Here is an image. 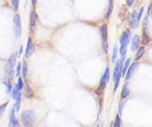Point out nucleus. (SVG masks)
<instances>
[{
	"label": "nucleus",
	"instance_id": "obj_1",
	"mask_svg": "<svg viewBox=\"0 0 152 127\" xmlns=\"http://www.w3.org/2000/svg\"><path fill=\"white\" fill-rule=\"evenodd\" d=\"M20 121L24 125V127H34L37 123V116L36 113L31 109H25L20 114Z\"/></svg>",
	"mask_w": 152,
	"mask_h": 127
},
{
	"label": "nucleus",
	"instance_id": "obj_2",
	"mask_svg": "<svg viewBox=\"0 0 152 127\" xmlns=\"http://www.w3.org/2000/svg\"><path fill=\"white\" fill-rule=\"evenodd\" d=\"M125 61H126V57H120L119 61L115 62V68H114V74H113V82H114L113 90L114 91H116V89L119 87L120 78L122 77V66H124Z\"/></svg>",
	"mask_w": 152,
	"mask_h": 127
},
{
	"label": "nucleus",
	"instance_id": "obj_3",
	"mask_svg": "<svg viewBox=\"0 0 152 127\" xmlns=\"http://www.w3.org/2000/svg\"><path fill=\"white\" fill-rule=\"evenodd\" d=\"M131 40V30H125L120 37V47H119V52H120V57H125L126 56V51H127V46L128 43Z\"/></svg>",
	"mask_w": 152,
	"mask_h": 127
},
{
	"label": "nucleus",
	"instance_id": "obj_4",
	"mask_svg": "<svg viewBox=\"0 0 152 127\" xmlns=\"http://www.w3.org/2000/svg\"><path fill=\"white\" fill-rule=\"evenodd\" d=\"M15 59H17V53H12L7 61L6 64V72L8 75V78L12 80L13 78V74H14V65H15Z\"/></svg>",
	"mask_w": 152,
	"mask_h": 127
},
{
	"label": "nucleus",
	"instance_id": "obj_5",
	"mask_svg": "<svg viewBox=\"0 0 152 127\" xmlns=\"http://www.w3.org/2000/svg\"><path fill=\"white\" fill-rule=\"evenodd\" d=\"M100 34H101V39H102V49L107 53L108 52V44H107V34H108V31H107V24L101 25V27H100Z\"/></svg>",
	"mask_w": 152,
	"mask_h": 127
},
{
	"label": "nucleus",
	"instance_id": "obj_6",
	"mask_svg": "<svg viewBox=\"0 0 152 127\" xmlns=\"http://www.w3.org/2000/svg\"><path fill=\"white\" fill-rule=\"evenodd\" d=\"M13 24H14V34H15V37H19L21 34V20H20V15L18 13L14 14Z\"/></svg>",
	"mask_w": 152,
	"mask_h": 127
},
{
	"label": "nucleus",
	"instance_id": "obj_7",
	"mask_svg": "<svg viewBox=\"0 0 152 127\" xmlns=\"http://www.w3.org/2000/svg\"><path fill=\"white\" fill-rule=\"evenodd\" d=\"M109 77H110V70H109V68H106V70H104L102 77H101V80H100V89H101V90H103V89L106 88L107 83L109 82Z\"/></svg>",
	"mask_w": 152,
	"mask_h": 127
},
{
	"label": "nucleus",
	"instance_id": "obj_8",
	"mask_svg": "<svg viewBox=\"0 0 152 127\" xmlns=\"http://www.w3.org/2000/svg\"><path fill=\"white\" fill-rule=\"evenodd\" d=\"M36 24H37V12L34 9H32L30 13V32L31 33H34Z\"/></svg>",
	"mask_w": 152,
	"mask_h": 127
},
{
	"label": "nucleus",
	"instance_id": "obj_9",
	"mask_svg": "<svg viewBox=\"0 0 152 127\" xmlns=\"http://www.w3.org/2000/svg\"><path fill=\"white\" fill-rule=\"evenodd\" d=\"M34 50H36V46H34V43H33V40H32V38L30 37L28 39H27V45H26V52H25V56L28 58V57H31L32 55H33V52H34Z\"/></svg>",
	"mask_w": 152,
	"mask_h": 127
},
{
	"label": "nucleus",
	"instance_id": "obj_10",
	"mask_svg": "<svg viewBox=\"0 0 152 127\" xmlns=\"http://www.w3.org/2000/svg\"><path fill=\"white\" fill-rule=\"evenodd\" d=\"M137 14H138V12L137 11H133L129 15H128V24H129V27L131 28H135L137 26H138V20H137Z\"/></svg>",
	"mask_w": 152,
	"mask_h": 127
},
{
	"label": "nucleus",
	"instance_id": "obj_11",
	"mask_svg": "<svg viewBox=\"0 0 152 127\" xmlns=\"http://www.w3.org/2000/svg\"><path fill=\"white\" fill-rule=\"evenodd\" d=\"M140 43H141L140 37H139L138 34L133 36V38H132V44H131V50L137 52V51H138V49L140 47Z\"/></svg>",
	"mask_w": 152,
	"mask_h": 127
},
{
	"label": "nucleus",
	"instance_id": "obj_12",
	"mask_svg": "<svg viewBox=\"0 0 152 127\" xmlns=\"http://www.w3.org/2000/svg\"><path fill=\"white\" fill-rule=\"evenodd\" d=\"M23 90H24V96L26 97V99H32L33 96H34V93H33V89L27 84V83H25V85H24V88H23Z\"/></svg>",
	"mask_w": 152,
	"mask_h": 127
},
{
	"label": "nucleus",
	"instance_id": "obj_13",
	"mask_svg": "<svg viewBox=\"0 0 152 127\" xmlns=\"http://www.w3.org/2000/svg\"><path fill=\"white\" fill-rule=\"evenodd\" d=\"M138 68V63L137 62H134V63H132L131 64V66L128 68V70H127V72H126V75H125V78H126V81H128L131 77H132V75H133V72L135 71V69Z\"/></svg>",
	"mask_w": 152,
	"mask_h": 127
},
{
	"label": "nucleus",
	"instance_id": "obj_14",
	"mask_svg": "<svg viewBox=\"0 0 152 127\" xmlns=\"http://www.w3.org/2000/svg\"><path fill=\"white\" fill-rule=\"evenodd\" d=\"M144 53H145V46H140V47L138 49V51L135 52V57H134L135 62H138L139 59H141L142 56H144Z\"/></svg>",
	"mask_w": 152,
	"mask_h": 127
},
{
	"label": "nucleus",
	"instance_id": "obj_15",
	"mask_svg": "<svg viewBox=\"0 0 152 127\" xmlns=\"http://www.w3.org/2000/svg\"><path fill=\"white\" fill-rule=\"evenodd\" d=\"M131 64H132V59L128 57V58H126V61H125V63H124V66H122V76H125L126 75V72H127V70H128V68L131 66Z\"/></svg>",
	"mask_w": 152,
	"mask_h": 127
},
{
	"label": "nucleus",
	"instance_id": "obj_16",
	"mask_svg": "<svg viewBox=\"0 0 152 127\" xmlns=\"http://www.w3.org/2000/svg\"><path fill=\"white\" fill-rule=\"evenodd\" d=\"M128 96H129V89H128V85H127V83H126V84H124V87H122V89H121V99L125 100V99H127Z\"/></svg>",
	"mask_w": 152,
	"mask_h": 127
},
{
	"label": "nucleus",
	"instance_id": "obj_17",
	"mask_svg": "<svg viewBox=\"0 0 152 127\" xmlns=\"http://www.w3.org/2000/svg\"><path fill=\"white\" fill-rule=\"evenodd\" d=\"M148 42H150V37L147 36L146 26H144V27H142V45H146Z\"/></svg>",
	"mask_w": 152,
	"mask_h": 127
},
{
	"label": "nucleus",
	"instance_id": "obj_18",
	"mask_svg": "<svg viewBox=\"0 0 152 127\" xmlns=\"http://www.w3.org/2000/svg\"><path fill=\"white\" fill-rule=\"evenodd\" d=\"M21 64H23V69H21V74H23V77H24V80H27V71H28V68H27V63H26V61H24Z\"/></svg>",
	"mask_w": 152,
	"mask_h": 127
},
{
	"label": "nucleus",
	"instance_id": "obj_19",
	"mask_svg": "<svg viewBox=\"0 0 152 127\" xmlns=\"http://www.w3.org/2000/svg\"><path fill=\"white\" fill-rule=\"evenodd\" d=\"M112 12H113V0H108V9H107V13H106V18L107 19H109Z\"/></svg>",
	"mask_w": 152,
	"mask_h": 127
},
{
	"label": "nucleus",
	"instance_id": "obj_20",
	"mask_svg": "<svg viewBox=\"0 0 152 127\" xmlns=\"http://www.w3.org/2000/svg\"><path fill=\"white\" fill-rule=\"evenodd\" d=\"M4 83H5V85H6L7 93L11 94V93H12V89H13V84L11 83V81H4Z\"/></svg>",
	"mask_w": 152,
	"mask_h": 127
},
{
	"label": "nucleus",
	"instance_id": "obj_21",
	"mask_svg": "<svg viewBox=\"0 0 152 127\" xmlns=\"http://www.w3.org/2000/svg\"><path fill=\"white\" fill-rule=\"evenodd\" d=\"M118 45L114 46L113 49V53H112V62H116V58H118Z\"/></svg>",
	"mask_w": 152,
	"mask_h": 127
},
{
	"label": "nucleus",
	"instance_id": "obj_22",
	"mask_svg": "<svg viewBox=\"0 0 152 127\" xmlns=\"http://www.w3.org/2000/svg\"><path fill=\"white\" fill-rule=\"evenodd\" d=\"M121 123H122L121 116L118 114V115L115 116V120H114V127H121Z\"/></svg>",
	"mask_w": 152,
	"mask_h": 127
},
{
	"label": "nucleus",
	"instance_id": "obj_23",
	"mask_svg": "<svg viewBox=\"0 0 152 127\" xmlns=\"http://www.w3.org/2000/svg\"><path fill=\"white\" fill-rule=\"evenodd\" d=\"M21 69H23V64H21V63H18L17 66H15V76H17V77H20Z\"/></svg>",
	"mask_w": 152,
	"mask_h": 127
},
{
	"label": "nucleus",
	"instance_id": "obj_24",
	"mask_svg": "<svg viewBox=\"0 0 152 127\" xmlns=\"http://www.w3.org/2000/svg\"><path fill=\"white\" fill-rule=\"evenodd\" d=\"M8 127H19V120L15 118L12 121H8Z\"/></svg>",
	"mask_w": 152,
	"mask_h": 127
},
{
	"label": "nucleus",
	"instance_id": "obj_25",
	"mask_svg": "<svg viewBox=\"0 0 152 127\" xmlns=\"http://www.w3.org/2000/svg\"><path fill=\"white\" fill-rule=\"evenodd\" d=\"M23 96V95H21ZM21 96H19L17 100H15V103H14V108L15 110H19L20 109V102H21Z\"/></svg>",
	"mask_w": 152,
	"mask_h": 127
},
{
	"label": "nucleus",
	"instance_id": "obj_26",
	"mask_svg": "<svg viewBox=\"0 0 152 127\" xmlns=\"http://www.w3.org/2000/svg\"><path fill=\"white\" fill-rule=\"evenodd\" d=\"M11 4H12L13 9L18 11V8H19V0H11Z\"/></svg>",
	"mask_w": 152,
	"mask_h": 127
},
{
	"label": "nucleus",
	"instance_id": "obj_27",
	"mask_svg": "<svg viewBox=\"0 0 152 127\" xmlns=\"http://www.w3.org/2000/svg\"><path fill=\"white\" fill-rule=\"evenodd\" d=\"M17 84H18V88L20 89V90H23V88H24V81H23V77H18V82H17Z\"/></svg>",
	"mask_w": 152,
	"mask_h": 127
},
{
	"label": "nucleus",
	"instance_id": "obj_28",
	"mask_svg": "<svg viewBox=\"0 0 152 127\" xmlns=\"http://www.w3.org/2000/svg\"><path fill=\"white\" fill-rule=\"evenodd\" d=\"M142 13H144V7H140L139 11H138V14H137V20H138V23H140V19H141Z\"/></svg>",
	"mask_w": 152,
	"mask_h": 127
},
{
	"label": "nucleus",
	"instance_id": "obj_29",
	"mask_svg": "<svg viewBox=\"0 0 152 127\" xmlns=\"http://www.w3.org/2000/svg\"><path fill=\"white\" fill-rule=\"evenodd\" d=\"M7 104H8V102H5L4 104H1V106H0V116H1V115H2V113L5 112V109H6Z\"/></svg>",
	"mask_w": 152,
	"mask_h": 127
},
{
	"label": "nucleus",
	"instance_id": "obj_30",
	"mask_svg": "<svg viewBox=\"0 0 152 127\" xmlns=\"http://www.w3.org/2000/svg\"><path fill=\"white\" fill-rule=\"evenodd\" d=\"M122 109H124V102H120V103H119V113H118L120 116H121V114H122Z\"/></svg>",
	"mask_w": 152,
	"mask_h": 127
},
{
	"label": "nucleus",
	"instance_id": "obj_31",
	"mask_svg": "<svg viewBox=\"0 0 152 127\" xmlns=\"http://www.w3.org/2000/svg\"><path fill=\"white\" fill-rule=\"evenodd\" d=\"M133 4H134V0H126V5H127L128 7H132Z\"/></svg>",
	"mask_w": 152,
	"mask_h": 127
},
{
	"label": "nucleus",
	"instance_id": "obj_32",
	"mask_svg": "<svg viewBox=\"0 0 152 127\" xmlns=\"http://www.w3.org/2000/svg\"><path fill=\"white\" fill-rule=\"evenodd\" d=\"M147 15L148 17H152V4L148 6V11H147Z\"/></svg>",
	"mask_w": 152,
	"mask_h": 127
},
{
	"label": "nucleus",
	"instance_id": "obj_33",
	"mask_svg": "<svg viewBox=\"0 0 152 127\" xmlns=\"http://www.w3.org/2000/svg\"><path fill=\"white\" fill-rule=\"evenodd\" d=\"M21 52H23V46L20 47V50H19V52H18V55H21Z\"/></svg>",
	"mask_w": 152,
	"mask_h": 127
},
{
	"label": "nucleus",
	"instance_id": "obj_34",
	"mask_svg": "<svg viewBox=\"0 0 152 127\" xmlns=\"http://www.w3.org/2000/svg\"><path fill=\"white\" fill-rule=\"evenodd\" d=\"M109 127H114V121H112V122L109 123Z\"/></svg>",
	"mask_w": 152,
	"mask_h": 127
},
{
	"label": "nucleus",
	"instance_id": "obj_35",
	"mask_svg": "<svg viewBox=\"0 0 152 127\" xmlns=\"http://www.w3.org/2000/svg\"><path fill=\"white\" fill-rule=\"evenodd\" d=\"M32 1V5H36V2H37V0H31Z\"/></svg>",
	"mask_w": 152,
	"mask_h": 127
},
{
	"label": "nucleus",
	"instance_id": "obj_36",
	"mask_svg": "<svg viewBox=\"0 0 152 127\" xmlns=\"http://www.w3.org/2000/svg\"><path fill=\"white\" fill-rule=\"evenodd\" d=\"M97 127H102V123H100V125H97Z\"/></svg>",
	"mask_w": 152,
	"mask_h": 127
}]
</instances>
